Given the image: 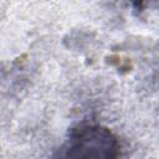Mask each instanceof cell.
I'll return each instance as SVG.
<instances>
[{
    "label": "cell",
    "instance_id": "obj_1",
    "mask_svg": "<svg viewBox=\"0 0 159 159\" xmlns=\"http://www.w3.org/2000/svg\"><path fill=\"white\" fill-rule=\"evenodd\" d=\"M57 159H119V145L108 129L81 125L70 134Z\"/></svg>",
    "mask_w": 159,
    "mask_h": 159
}]
</instances>
